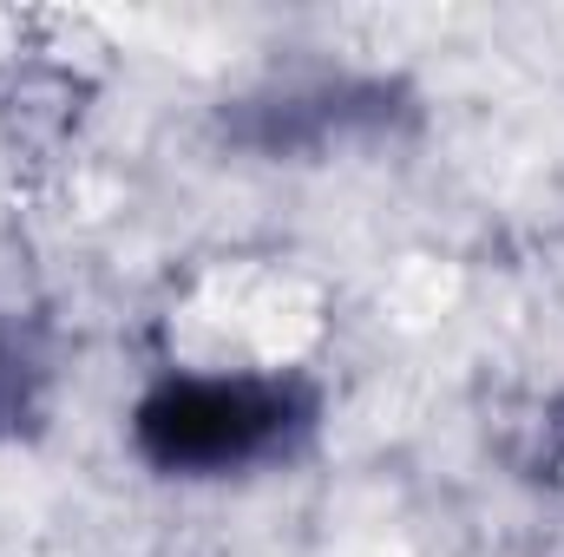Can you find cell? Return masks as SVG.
I'll list each match as a JSON object with an SVG mask.
<instances>
[{
	"label": "cell",
	"instance_id": "obj_1",
	"mask_svg": "<svg viewBox=\"0 0 564 557\" xmlns=\"http://www.w3.org/2000/svg\"><path fill=\"white\" fill-rule=\"evenodd\" d=\"M322 419V394L289 368H164L132 401V452L158 479L224 485L289 466Z\"/></svg>",
	"mask_w": 564,
	"mask_h": 557
},
{
	"label": "cell",
	"instance_id": "obj_2",
	"mask_svg": "<svg viewBox=\"0 0 564 557\" xmlns=\"http://www.w3.org/2000/svg\"><path fill=\"white\" fill-rule=\"evenodd\" d=\"M414 112V99L381 73H302L270 79L224 106V139L270 164H308L355 144L394 139V125Z\"/></svg>",
	"mask_w": 564,
	"mask_h": 557
},
{
	"label": "cell",
	"instance_id": "obj_3",
	"mask_svg": "<svg viewBox=\"0 0 564 557\" xmlns=\"http://www.w3.org/2000/svg\"><path fill=\"white\" fill-rule=\"evenodd\" d=\"M13 414V361H7V348H0V419Z\"/></svg>",
	"mask_w": 564,
	"mask_h": 557
}]
</instances>
